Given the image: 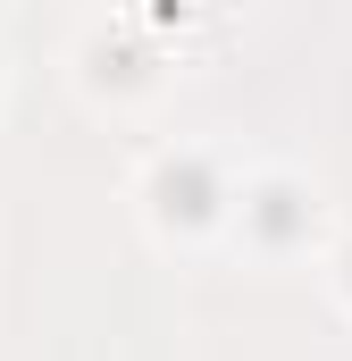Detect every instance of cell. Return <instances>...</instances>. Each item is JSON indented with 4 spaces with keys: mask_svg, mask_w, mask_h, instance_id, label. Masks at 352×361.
I'll list each match as a JSON object with an SVG mask.
<instances>
[{
    "mask_svg": "<svg viewBox=\"0 0 352 361\" xmlns=\"http://www.w3.org/2000/svg\"><path fill=\"white\" fill-rule=\"evenodd\" d=\"M134 202H143V219H151L160 235L201 244V235H218V227H227L235 169H227V152H210V143H168V152H151V160H143Z\"/></svg>",
    "mask_w": 352,
    "mask_h": 361,
    "instance_id": "6da1fadb",
    "label": "cell"
},
{
    "mask_svg": "<svg viewBox=\"0 0 352 361\" xmlns=\"http://www.w3.org/2000/svg\"><path fill=\"white\" fill-rule=\"evenodd\" d=\"M160 68H168V51L151 42V17H92L84 34H76V76L92 92L134 101V92L160 85Z\"/></svg>",
    "mask_w": 352,
    "mask_h": 361,
    "instance_id": "3957f363",
    "label": "cell"
},
{
    "mask_svg": "<svg viewBox=\"0 0 352 361\" xmlns=\"http://www.w3.org/2000/svg\"><path fill=\"white\" fill-rule=\"evenodd\" d=\"M319 219H327V202H319V185L302 169H285V160L235 169V202H227V235L235 244H252V252H302L319 235Z\"/></svg>",
    "mask_w": 352,
    "mask_h": 361,
    "instance_id": "7a4b0ae2",
    "label": "cell"
}]
</instances>
